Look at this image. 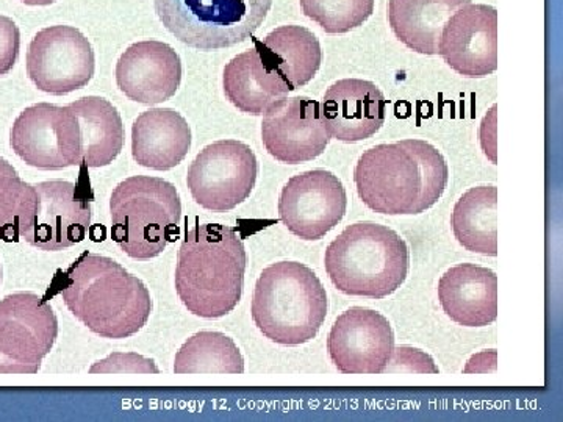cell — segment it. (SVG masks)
Listing matches in <instances>:
<instances>
[{"label": "cell", "mask_w": 563, "mask_h": 422, "mask_svg": "<svg viewBox=\"0 0 563 422\" xmlns=\"http://www.w3.org/2000/svg\"><path fill=\"white\" fill-rule=\"evenodd\" d=\"M439 55L463 77L490 76L498 68V11L483 3L455 11L443 27Z\"/></svg>", "instance_id": "obj_16"}, {"label": "cell", "mask_w": 563, "mask_h": 422, "mask_svg": "<svg viewBox=\"0 0 563 422\" xmlns=\"http://www.w3.org/2000/svg\"><path fill=\"white\" fill-rule=\"evenodd\" d=\"M111 238L135 260H151L179 235L181 201L176 187L158 177L121 181L110 199Z\"/></svg>", "instance_id": "obj_6"}, {"label": "cell", "mask_w": 563, "mask_h": 422, "mask_svg": "<svg viewBox=\"0 0 563 422\" xmlns=\"http://www.w3.org/2000/svg\"><path fill=\"white\" fill-rule=\"evenodd\" d=\"M181 81L179 54L162 41H140L121 55L118 88L131 101L157 106L176 96Z\"/></svg>", "instance_id": "obj_17"}, {"label": "cell", "mask_w": 563, "mask_h": 422, "mask_svg": "<svg viewBox=\"0 0 563 422\" xmlns=\"http://www.w3.org/2000/svg\"><path fill=\"white\" fill-rule=\"evenodd\" d=\"M2 276H3L2 263H0V284H2Z\"/></svg>", "instance_id": "obj_34"}, {"label": "cell", "mask_w": 563, "mask_h": 422, "mask_svg": "<svg viewBox=\"0 0 563 422\" xmlns=\"http://www.w3.org/2000/svg\"><path fill=\"white\" fill-rule=\"evenodd\" d=\"M395 349V333L376 310L352 307L333 322L328 354L342 374H384Z\"/></svg>", "instance_id": "obj_14"}, {"label": "cell", "mask_w": 563, "mask_h": 422, "mask_svg": "<svg viewBox=\"0 0 563 422\" xmlns=\"http://www.w3.org/2000/svg\"><path fill=\"white\" fill-rule=\"evenodd\" d=\"M324 265L333 287L343 295L384 299L407 279L409 247L387 225L357 222L329 244Z\"/></svg>", "instance_id": "obj_4"}, {"label": "cell", "mask_w": 563, "mask_h": 422, "mask_svg": "<svg viewBox=\"0 0 563 422\" xmlns=\"http://www.w3.org/2000/svg\"><path fill=\"white\" fill-rule=\"evenodd\" d=\"M247 254L235 229L198 224L180 244L176 291L188 312L218 320L242 301Z\"/></svg>", "instance_id": "obj_3"}, {"label": "cell", "mask_w": 563, "mask_h": 422, "mask_svg": "<svg viewBox=\"0 0 563 422\" xmlns=\"http://www.w3.org/2000/svg\"><path fill=\"white\" fill-rule=\"evenodd\" d=\"M472 0H390L388 22L404 46L422 55H439L440 36L455 11Z\"/></svg>", "instance_id": "obj_22"}, {"label": "cell", "mask_w": 563, "mask_h": 422, "mask_svg": "<svg viewBox=\"0 0 563 422\" xmlns=\"http://www.w3.org/2000/svg\"><path fill=\"white\" fill-rule=\"evenodd\" d=\"M450 169L437 147L422 140L379 144L355 166L358 198L380 214H421L446 190Z\"/></svg>", "instance_id": "obj_1"}, {"label": "cell", "mask_w": 563, "mask_h": 422, "mask_svg": "<svg viewBox=\"0 0 563 422\" xmlns=\"http://www.w3.org/2000/svg\"><path fill=\"white\" fill-rule=\"evenodd\" d=\"M236 55L228 63L222 76L225 96L236 109L251 116H262L274 103L291 92L287 81L282 79L268 54L258 46Z\"/></svg>", "instance_id": "obj_20"}, {"label": "cell", "mask_w": 563, "mask_h": 422, "mask_svg": "<svg viewBox=\"0 0 563 422\" xmlns=\"http://www.w3.org/2000/svg\"><path fill=\"white\" fill-rule=\"evenodd\" d=\"M439 301L455 324L487 327L498 318V276L473 263L453 266L439 281Z\"/></svg>", "instance_id": "obj_19"}, {"label": "cell", "mask_w": 563, "mask_h": 422, "mask_svg": "<svg viewBox=\"0 0 563 422\" xmlns=\"http://www.w3.org/2000/svg\"><path fill=\"white\" fill-rule=\"evenodd\" d=\"M258 162L247 144L221 140L199 152L188 168L187 185L202 209L224 213L254 191Z\"/></svg>", "instance_id": "obj_9"}, {"label": "cell", "mask_w": 563, "mask_h": 422, "mask_svg": "<svg viewBox=\"0 0 563 422\" xmlns=\"http://www.w3.org/2000/svg\"><path fill=\"white\" fill-rule=\"evenodd\" d=\"M21 32L16 22L0 14V77L13 70L20 57Z\"/></svg>", "instance_id": "obj_31"}, {"label": "cell", "mask_w": 563, "mask_h": 422, "mask_svg": "<svg viewBox=\"0 0 563 422\" xmlns=\"http://www.w3.org/2000/svg\"><path fill=\"white\" fill-rule=\"evenodd\" d=\"M347 196L335 174L314 169L291 177L280 192L285 227L306 242L324 238L346 214Z\"/></svg>", "instance_id": "obj_13"}, {"label": "cell", "mask_w": 563, "mask_h": 422, "mask_svg": "<svg viewBox=\"0 0 563 422\" xmlns=\"http://www.w3.org/2000/svg\"><path fill=\"white\" fill-rule=\"evenodd\" d=\"M498 188L474 187L455 203L451 225L466 251L485 257L498 255Z\"/></svg>", "instance_id": "obj_25"}, {"label": "cell", "mask_w": 563, "mask_h": 422, "mask_svg": "<svg viewBox=\"0 0 563 422\" xmlns=\"http://www.w3.org/2000/svg\"><path fill=\"white\" fill-rule=\"evenodd\" d=\"M91 201L87 192L65 180L33 185L16 232L36 249L58 252L84 242L91 225Z\"/></svg>", "instance_id": "obj_8"}, {"label": "cell", "mask_w": 563, "mask_h": 422, "mask_svg": "<svg viewBox=\"0 0 563 422\" xmlns=\"http://www.w3.org/2000/svg\"><path fill=\"white\" fill-rule=\"evenodd\" d=\"M301 9L309 20L329 33L342 35L361 27L369 20L376 0H299Z\"/></svg>", "instance_id": "obj_27"}, {"label": "cell", "mask_w": 563, "mask_h": 422, "mask_svg": "<svg viewBox=\"0 0 563 422\" xmlns=\"http://www.w3.org/2000/svg\"><path fill=\"white\" fill-rule=\"evenodd\" d=\"M258 331L277 344L312 342L328 314V292L317 274L298 262H279L263 269L251 307Z\"/></svg>", "instance_id": "obj_5"}, {"label": "cell", "mask_w": 563, "mask_h": 422, "mask_svg": "<svg viewBox=\"0 0 563 422\" xmlns=\"http://www.w3.org/2000/svg\"><path fill=\"white\" fill-rule=\"evenodd\" d=\"M10 146L22 162L43 171L80 166L79 120L69 106L36 103L14 121Z\"/></svg>", "instance_id": "obj_11"}, {"label": "cell", "mask_w": 563, "mask_h": 422, "mask_svg": "<svg viewBox=\"0 0 563 422\" xmlns=\"http://www.w3.org/2000/svg\"><path fill=\"white\" fill-rule=\"evenodd\" d=\"M69 107L79 120L81 165L87 168L111 165L124 146V125L113 103L99 96H88Z\"/></svg>", "instance_id": "obj_23"}, {"label": "cell", "mask_w": 563, "mask_h": 422, "mask_svg": "<svg viewBox=\"0 0 563 422\" xmlns=\"http://www.w3.org/2000/svg\"><path fill=\"white\" fill-rule=\"evenodd\" d=\"M58 320L51 303L33 292L0 301V374H36L54 347Z\"/></svg>", "instance_id": "obj_10"}, {"label": "cell", "mask_w": 563, "mask_h": 422, "mask_svg": "<svg viewBox=\"0 0 563 422\" xmlns=\"http://www.w3.org/2000/svg\"><path fill=\"white\" fill-rule=\"evenodd\" d=\"M176 374H243L239 346L221 332H199L184 343L174 360Z\"/></svg>", "instance_id": "obj_26"}, {"label": "cell", "mask_w": 563, "mask_h": 422, "mask_svg": "<svg viewBox=\"0 0 563 422\" xmlns=\"http://www.w3.org/2000/svg\"><path fill=\"white\" fill-rule=\"evenodd\" d=\"M266 151L277 162L298 165L320 157L331 135L321 103L309 98H284L266 111L262 124Z\"/></svg>", "instance_id": "obj_15"}, {"label": "cell", "mask_w": 563, "mask_h": 422, "mask_svg": "<svg viewBox=\"0 0 563 422\" xmlns=\"http://www.w3.org/2000/svg\"><path fill=\"white\" fill-rule=\"evenodd\" d=\"M62 296L69 312L102 338H131L152 313L151 292L139 277L88 252L65 273Z\"/></svg>", "instance_id": "obj_2"}, {"label": "cell", "mask_w": 563, "mask_h": 422, "mask_svg": "<svg viewBox=\"0 0 563 422\" xmlns=\"http://www.w3.org/2000/svg\"><path fill=\"white\" fill-rule=\"evenodd\" d=\"M321 114L331 138L358 143L383 129L385 98L373 81L339 80L325 91Z\"/></svg>", "instance_id": "obj_18"}, {"label": "cell", "mask_w": 563, "mask_h": 422, "mask_svg": "<svg viewBox=\"0 0 563 422\" xmlns=\"http://www.w3.org/2000/svg\"><path fill=\"white\" fill-rule=\"evenodd\" d=\"M439 374L431 355L417 347L398 346L393 349L390 362L384 374Z\"/></svg>", "instance_id": "obj_29"}, {"label": "cell", "mask_w": 563, "mask_h": 422, "mask_svg": "<svg viewBox=\"0 0 563 422\" xmlns=\"http://www.w3.org/2000/svg\"><path fill=\"white\" fill-rule=\"evenodd\" d=\"M158 20L180 43L221 51L251 40L273 0H154Z\"/></svg>", "instance_id": "obj_7"}, {"label": "cell", "mask_w": 563, "mask_h": 422, "mask_svg": "<svg viewBox=\"0 0 563 422\" xmlns=\"http://www.w3.org/2000/svg\"><path fill=\"white\" fill-rule=\"evenodd\" d=\"M191 149V129L173 109L144 111L132 125L133 160L154 171H169Z\"/></svg>", "instance_id": "obj_21"}, {"label": "cell", "mask_w": 563, "mask_h": 422, "mask_svg": "<svg viewBox=\"0 0 563 422\" xmlns=\"http://www.w3.org/2000/svg\"><path fill=\"white\" fill-rule=\"evenodd\" d=\"M255 41L268 54L274 68L287 81L291 91L312 81L321 68L320 41L301 25H282L265 38Z\"/></svg>", "instance_id": "obj_24"}, {"label": "cell", "mask_w": 563, "mask_h": 422, "mask_svg": "<svg viewBox=\"0 0 563 422\" xmlns=\"http://www.w3.org/2000/svg\"><path fill=\"white\" fill-rule=\"evenodd\" d=\"M498 368V352L495 349L479 352V354L473 355L466 363L465 374H488L495 373Z\"/></svg>", "instance_id": "obj_32"}, {"label": "cell", "mask_w": 563, "mask_h": 422, "mask_svg": "<svg viewBox=\"0 0 563 422\" xmlns=\"http://www.w3.org/2000/svg\"><path fill=\"white\" fill-rule=\"evenodd\" d=\"M95 69L90 41L70 25L43 29L29 46V77L47 95L65 96L81 90L90 84Z\"/></svg>", "instance_id": "obj_12"}, {"label": "cell", "mask_w": 563, "mask_h": 422, "mask_svg": "<svg viewBox=\"0 0 563 422\" xmlns=\"http://www.w3.org/2000/svg\"><path fill=\"white\" fill-rule=\"evenodd\" d=\"M33 185L25 184L16 169L0 157V232L16 229L22 207L31 196Z\"/></svg>", "instance_id": "obj_28"}, {"label": "cell", "mask_w": 563, "mask_h": 422, "mask_svg": "<svg viewBox=\"0 0 563 422\" xmlns=\"http://www.w3.org/2000/svg\"><path fill=\"white\" fill-rule=\"evenodd\" d=\"M21 2L31 7H46L52 5V3L57 2V0H21Z\"/></svg>", "instance_id": "obj_33"}, {"label": "cell", "mask_w": 563, "mask_h": 422, "mask_svg": "<svg viewBox=\"0 0 563 422\" xmlns=\"http://www.w3.org/2000/svg\"><path fill=\"white\" fill-rule=\"evenodd\" d=\"M91 374H158L154 360L143 357V355L129 352V354H111L103 360L95 363L90 369Z\"/></svg>", "instance_id": "obj_30"}]
</instances>
